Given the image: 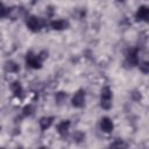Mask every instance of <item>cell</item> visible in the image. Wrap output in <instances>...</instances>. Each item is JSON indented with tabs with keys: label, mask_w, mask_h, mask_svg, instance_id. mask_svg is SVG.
I'll use <instances>...</instances> for the list:
<instances>
[{
	"label": "cell",
	"mask_w": 149,
	"mask_h": 149,
	"mask_svg": "<svg viewBox=\"0 0 149 149\" xmlns=\"http://www.w3.org/2000/svg\"><path fill=\"white\" fill-rule=\"evenodd\" d=\"M113 93L109 86H104L100 91V106L104 109H109L112 107Z\"/></svg>",
	"instance_id": "1"
},
{
	"label": "cell",
	"mask_w": 149,
	"mask_h": 149,
	"mask_svg": "<svg viewBox=\"0 0 149 149\" xmlns=\"http://www.w3.org/2000/svg\"><path fill=\"white\" fill-rule=\"evenodd\" d=\"M42 62L43 61L40 58V56L34 54V52H31V51H29L27 54V56H26V63L31 69H40L41 65H42Z\"/></svg>",
	"instance_id": "2"
},
{
	"label": "cell",
	"mask_w": 149,
	"mask_h": 149,
	"mask_svg": "<svg viewBox=\"0 0 149 149\" xmlns=\"http://www.w3.org/2000/svg\"><path fill=\"white\" fill-rule=\"evenodd\" d=\"M85 100H86V94H85V91L84 90H78L73 95H72V99H71V104L73 107L76 108H80L85 105Z\"/></svg>",
	"instance_id": "3"
},
{
	"label": "cell",
	"mask_w": 149,
	"mask_h": 149,
	"mask_svg": "<svg viewBox=\"0 0 149 149\" xmlns=\"http://www.w3.org/2000/svg\"><path fill=\"white\" fill-rule=\"evenodd\" d=\"M26 24H27L28 29H29L30 31H34V33L38 31V30L42 28V23H41L40 19H37L36 16H33V15L27 17V20H26Z\"/></svg>",
	"instance_id": "4"
},
{
	"label": "cell",
	"mask_w": 149,
	"mask_h": 149,
	"mask_svg": "<svg viewBox=\"0 0 149 149\" xmlns=\"http://www.w3.org/2000/svg\"><path fill=\"white\" fill-rule=\"evenodd\" d=\"M114 128V123L112 121V119H109L108 116H104L100 120V129L104 133H111Z\"/></svg>",
	"instance_id": "5"
},
{
	"label": "cell",
	"mask_w": 149,
	"mask_h": 149,
	"mask_svg": "<svg viewBox=\"0 0 149 149\" xmlns=\"http://www.w3.org/2000/svg\"><path fill=\"white\" fill-rule=\"evenodd\" d=\"M126 62L130 65V66H135L139 65V56H137V49H132L127 56H126Z\"/></svg>",
	"instance_id": "6"
},
{
	"label": "cell",
	"mask_w": 149,
	"mask_h": 149,
	"mask_svg": "<svg viewBox=\"0 0 149 149\" xmlns=\"http://www.w3.org/2000/svg\"><path fill=\"white\" fill-rule=\"evenodd\" d=\"M50 26H51V28H52L54 30L59 31V30H64V29H66V28L69 27V22L65 21V20H63V19H57V20L51 21Z\"/></svg>",
	"instance_id": "7"
},
{
	"label": "cell",
	"mask_w": 149,
	"mask_h": 149,
	"mask_svg": "<svg viewBox=\"0 0 149 149\" xmlns=\"http://www.w3.org/2000/svg\"><path fill=\"white\" fill-rule=\"evenodd\" d=\"M149 16V8L147 6H140L136 14H135V17L139 20V21H146Z\"/></svg>",
	"instance_id": "8"
},
{
	"label": "cell",
	"mask_w": 149,
	"mask_h": 149,
	"mask_svg": "<svg viewBox=\"0 0 149 149\" xmlns=\"http://www.w3.org/2000/svg\"><path fill=\"white\" fill-rule=\"evenodd\" d=\"M70 126H71V122H70L69 120H65V121L59 122L58 126H57V132H58V134L62 135V136H65V135L69 133Z\"/></svg>",
	"instance_id": "9"
},
{
	"label": "cell",
	"mask_w": 149,
	"mask_h": 149,
	"mask_svg": "<svg viewBox=\"0 0 149 149\" xmlns=\"http://www.w3.org/2000/svg\"><path fill=\"white\" fill-rule=\"evenodd\" d=\"M5 70L9 73H16L20 71V66L17 65V63H15L14 61H8L5 64Z\"/></svg>",
	"instance_id": "10"
},
{
	"label": "cell",
	"mask_w": 149,
	"mask_h": 149,
	"mask_svg": "<svg viewBox=\"0 0 149 149\" xmlns=\"http://www.w3.org/2000/svg\"><path fill=\"white\" fill-rule=\"evenodd\" d=\"M52 122H54V118H51V116H43L40 120V127H41L42 130H47L48 128H50Z\"/></svg>",
	"instance_id": "11"
},
{
	"label": "cell",
	"mask_w": 149,
	"mask_h": 149,
	"mask_svg": "<svg viewBox=\"0 0 149 149\" xmlns=\"http://www.w3.org/2000/svg\"><path fill=\"white\" fill-rule=\"evenodd\" d=\"M10 90H12V92H13V94L15 95V97H21L22 95V93H23V87H22V85L19 83V81H14L12 85H10Z\"/></svg>",
	"instance_id": "12"
},
{
	"label": "cell",
	"mask_w": 149,
	"mask_h": 149,
	"mask_svg": "<svg viewBox=\"0 0 149 149\" xmlns=\"http://www.w3.org/2000/svg\"><path fill=\"white\" fill-rule=\"evenodd\" d=\"M9 14V8L6 7L2 2H0V19L1 17H6Z\"/></svg>",
	"instance_id": "13"
},
{
	"label": "cell",
	"mask_w": 149,
	"mask_h": 149,
	"mask_svg": "<svg viewBox=\"0 0 149 149\" xmlns=\"http://www.w3.org/2000/svg\"><path fill=\"white\" fill-rule=\"evenodd\" d=\"M22 112H23L24 115H31L33 112H34V106L30 105V104H29V105H26V106L23 107V111H22Z\"/></svg>",
	"instance_id": "14"
},
{
	"label": "cell",
	"mask_w": 149,
	"mask_h": 149,
	"mask_svg": "<svg viewBox=\"0 0 149 149\" xmlns=\"http://www.w3.org/2000/svg\"><path fill=\"white\" fill-rule=\"evenodd\" d=\"M65 98H66V95H65L63 92H58V93L55 94V99H56V101H57L58 104H62V101L65 100Z\"/></svg>",
	"instance_id": "15"
},
{
	"label": "cell",
	"mask_w": 149,
	"mask_h": 149,
	"mask_svg": "<svg viewBox=\"0 0 149 149\" xmlns=\"http://www.w3.org/2000/svg\"><path fill=\"white\" fill-rule=\"evenodd\" d=\"M73 139H74L77 142H80V141H83V140L85 139V134H83V133H80V132H77V133L73 135Z\"/></svg>",
	"instance_id": "16"
},
{
	"label": "cell",
	"mask_w": 149,
	"mask_h": 149,
	"mask_svg": "<svg viewBox=\"0 0 149 149\" xmlns=\"http://www.w3.org/2000/svg\"><path fill=\"white\" fill-rule=\"evenodd\" d=\"M140 68H141V70H142L144 73H147V72H148V63H147V62L140 63Z\"/></svg>",
	"instance_id": "17"
},
{
	"label": "cell",
	"mask_w": 149,
	"mask_h": 149,
	"mask_svg": "<svg viewBox=\"0 0 149 149\" xmlns=\"http://www.w3.org/2000/svg\"><path fill=\"white\" fill-rule=\"evenodd\" d=\"M112 146L113 147H126V144L123 142H116V143H113Z\"/></svg>",
	"instance_id": "18"
},
{
	"label": "cell",
	"mask_w": 149,
	"mask_h": 149,
	"mask_svg": "<svg viewBox=\"0 0 149 149\" xmlns=\"http://www.w3.org/2000/svg\"><path fill=\"white\" fill-rule=\"evenodd\" d=\"M118 1H121V2H122V1H125V0H118Z\"/></svg>",
	"instance_id": "19"
}]
</instances>
